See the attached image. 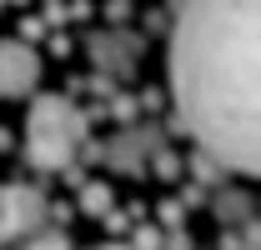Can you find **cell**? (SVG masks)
<instances>
[{
	"mask_svg": "<svg viewBox=\"0 0 261 250\" xmlns=\"http://www.w3.org/2000/svg\"><path fill=\"white\" fill-rule=\"evenodd\" d=\"M171 100L216 165L261 170V0H181Z\"/></svg>",
	"mask_w": 261,
	"mask_h": 250,
	"instance_id": "1",
	"label": "cell"
},
{
	"mask_svg": "<svg viewBox=\"0 0 261 250\" xmlns=\"http://www.w3.org/2000/svg\"><path fill=\"white\" fill-rule=\"evenodd\" d=\"M86 140V115L65 95H40L25 120V160L35 170H65Z\"/></svg>",
	"mask_w": 261,
	"mask_h": 250,
	"instance_id": "2",
	"label": "cell"
},
{
	"mask_svg": "<svg viewBox=\"0 0 261 250\" xmlns=\"http://www.w3.org/2000/svg\"><path fill=\"white\" fill-rule=\"evenodd\" d=\"M35 225H45V195L31 185H0V245L25 240Z\"/></svg>",
	"mask_w": 261,
	"mask_h": 250,
	"instance_id": "3",
	"label": "cell"
},
{
	"mask_svg": "<svg viewBox=\"0 0 261 250\" xmlns=\"http://www.w3.org/2000/svg\"><path fill=\"white\" fill-rule=\"evenodd\" d=\"M40 80V60L25 40H0V95L5 100H20L35 90Z\"/></svg>",
	"mask_w": 261,
	"mask_h": 250,
	"instance_id": "4",
	"label": "cell"
},
{
	"mask_svg": "<svg viewBox=\"0 0 261 250\" xmlns=\"http://www.w3.org/2000/svg\"><path fill=\"white\" fill-rule=\"evenodd\" d=\"M156 145H161V130H156V125H130V130H121V135L106 145V160H111V170H121V175H141L146 160L156 155Z\"/></svg>",
	"mask_w": 261,
	"mask_h": 250,
	"instance_id": "5",
	"label": "cell"
},
{
	"mask_svg": "<svg viewBox=\"0 0 261 250\" xmlns=\"http://www.w3.org/2000/svg\"><path fill=\"white\" fill-rule=\"evenodd\" d=\"M91 55H96V65L126 75L130 65H136V55H141V40L136 35H121V30H111V35L100 30V35H91Z\"/></svg>",
	"mask_w": 261,
	"mask_h": 250,
	"instance_id": "6",
	"label": "cell"
},
{
	"mask_svg": "<svg viewBox=\"0 0 261 250\" xmlns=\"http://www.w3.org/2000/svg\"><path fill=\"white\" fill-rule=\"evenodd\" d=\"M81 205H86L91 215H106V210H111V185H86L81 190Z\"/></svg>",
	"mask_w": 261,
	"mask_h": 250,
	"instance_id": "7",
	"label": "cell"
},
{
	"mask_svg": "<svg viewBox=\"0 0 261 250\" xmlns=\"http://www.w3.org/2000/svg\"><path fill=\"white\" fill-rule=\"evenodd\" d=\"M216 210H221V220L236 215L241 225H251V200H241V195H236V200H231V195H221V200H216Z\"/></svg>",
	"mask_w": 261,
	"mask_h": 250,
	"instance_id": "8",
	"label": "cell"
}]
</instances>
